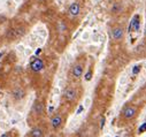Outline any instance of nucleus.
I'll use <instances>...</instances> for the list:
<instances>
[{
    "label": "nucleus",
    "mask_w": 146,
    "mask_h": 137,
    "mask_svg": "<svg viewBox=\"0 0 146 137\" xmlns=\"http://www.w3.org/2000/svg\"><path fill=\"white\" fill-rule=\"evenodd\" d=\"M117 137H119V136H117Z\"/></svg>",
    "instance_id": "nucleus-19"
},
{
    "label": "nucleus",
    "mask_w": 146,
    "mask_h": 137,
    "mask_svg": "<svg viewBox=\"0 0 146 137\" xmlns=\"http://www.w3.org/2000/svg\"><path fill=\"white\" fill-rule=\"evenodd\" d=\"M12 96L15 100H21V99H23L24 96H25V91L23 89H21V88H16L15 90L12 92Z\"/></svg>",
    "instance_id": "nucleus-10"
},
{
    "label": "nucleus",
    "mask_w": 146,
    "mask_h": 137,
    "mask_svg": "<svg viewBox=\"0 0 146 137\" xmlns=\"http://www.w3.org/2000/svg\"><path fill=\"white\" fill-rule=\"evenodd\" d=\"M110 35H112V38H113L114 40H121V39L123 38V35H124L123 28H121V27H115L113 30H112Z\"/></svg>",
    "instance_id": "nucleus-6"
},
{
    "label": "nucleus",
    "mask_w": 146,
    "mask_h": 137,
    "mask_svg": "<svg viewBox=\"0 0 146 137\" xmlns=\"http://www.w3.org/2000/svg\"><path fill=\"white\" fill-rule=\"evenodd\" d=\"M32 112L37 115H42L44 113V105L40 101H36L32 106Z\"/></svg>",
    "instance_id": "nucleus-11"
},
{
    "label": "nucleus",
    "mask_w": 146,
    "mask_h": 137,
    "mask_svg": "<svg viewBox=\"0 0 146 137\" xmlns=\"http://www.w3.org/2000/svg\"><path fill=\"white\" fill-rule=\"evenodd\" d=\"M84 73V65L82 62H77L73 66V69H71V74H73V77L76 78V80H80L82 75Z\"/></svg>",
    "instance_id": "nucleus-3"
},
{
    "label": "nucleus",
    "mask_w": 146,
    "mask_h": 137,
    "mask_svg": "<svg viewBox=\"0 0 146 137\" xmlns=\"http://www.w3.org/2000/svg\"><path fill=\"white\" fill-rule=\"evenodd\" d=\"M62 124V116L61 115H54L52 119H51V127L53 128L54 130L55 129H59Z\"/></svg>",
    "instance_id": "nucleus-8"
},
{
    "label": "nucleus",
    "mask_w": 146,
    "mask_h": 137,
    "mask_svg": "<svg viewBox=\"0 0 146 137\" xmlns=\"http://www.w3.org/2000/svg\"><path fill=\"white\" fill-rule=\"evenodd\" d=\"M44 134H45L44 128L40 127V126H36V127H33L32 129H31L29 136L30 137H43Z\"/></svg>",
    "instance_id": "nucleus-7"
},
{
    "label": "nucleus",
    "mask_w": 146,
    "mask_h": 137,
    "mask_svg": "<svg viewBox=\"0 0 146 137\" xmlns=\"http://www.w3.org/2000/svg\"><path fill=\"white\" fill-rule=\"evenodd\" d=\"M139 29V16L138 15H136V16L132 19V21H131V24H130V32L133 30H138Z\"/></svg>",
    "instance_id": "nucleus-12"
},
{
    "label": "nucleus",
    "mask_w": 146,
    "mask_h": 137,
    "mask_svg": "<svg viewBox=\"0 0 146 137\" xmlns=\"http://www.w3.org/2000/svg\"><path fill=\"white\" fill-rule=\"evenodd\" d=\"M145 130H146V122L144 124H142V126L139 127V129H138V133H139V134H142V133H144Z\"/></svg>",
    "instance_id": "nucleus-13"
},
{
    "label": "nucleus",
    "mask_w": 146,
    "mask_h": 137,
    "mask_svg": "<svg viewBox=\"0 0 146 137\" xmlns=\"http://www.w3.org/2000/svg\"><path fill=\"white\" fill-rule=\"evenodd\" d=\"M44 67H45L44 61L42 60V59H39V58L33 59V60L31 61V64H30V68H31V70L35 71V73H39V71H42V70L44 69Z\"/></svg>",
    "instance_id": "nucleus-4"
},
{
    "label": "nucleus",
    "mask_w": 146,
    "mask_h": 137,
    "mask_svg": "<svg viewBox=\"0 0 146 137\" xmlns=\"http://www.w3.org/2000/svg\"><path fill=\"white\" fill-rule=\"evenodd\" d=\"M76 91H75V89L74 88H67L66 90H64V92H63V97H64V99H66L67 101H74L75 100V98H76Z\"/></svg>",
    "instance_id": "nucleus-5"
},
{
    "label": "nucleus",
    "mask_w": 146,
    "mask_h": 137,
    "mask_svg": "<svg viewBox=\"0 0 146 137\" xmlns=\"http://www.w3.org/2000/svg\"><path fill=\"white\" fill-rule=\"evenodd\" d=\"M91 75H92V73H91V71H90V73H87V74H86V76H85V80H86V81H90V80H91Z\"/></svg>",
    "instance_id": "nucleus-14"
},
{
    "label": "nucleus",
    "mask_w": 146,
    "mask_h": 137,
    "mask_svg": "<svg viewBox=\"0 0 146 137\" xmlns=\"http://www.w3.org/2000/svg\"><path fill=\"white\" fill-rule=\"evenodd\" d=\"M137 113V108L136 107H132V106H129L126 107L125 110L123 111V116L125 119H132Z\"/></svg>",
    "instance_id": "nucleus-9"
},
{
    "label": "nucleus",
    "mask_w": 146,
    "mask_h": 137,
    "mask_svg": "<svg viewBox=\"0 0 146 137\" xmlns=\"http://www.w3.org/2000/svg\"><path fill=\"white\" fill-rule=\"evenodd\" d=\"M37 1H38V2H42V3H43V2H46L47 0H37Z\"/></svg>",
    "instance_id": "nucleus-17"
},
{
    "label": "nucleus",
    "mask_w": 146,
    "mask_h": 137,
    "mask_svg": "<svg viewBox=\"0 0 146 137\" xmlns=\"http://www.w3.org/2000/svg\"><path fill=\"white\" fill-rule=\"evenodd\" d=\"M0 137H12V134L10 133H5V134H2Z\"/></svg>",
    "instance_id": "nucleus-15"
},
{
    "label": "nucleus",
    "mask_w": 146,
    "mask_h": 137,
    "mask_svg": "<svg viewBox=\"0 0 146 137\" xmlns=\"http://www.w3.org/2000/svg\"><path fill=\"white\" fill-rule=\"evenodd\" d=\"M145 35H146V30H145Z\"/></svg>",
    "instance_id": "nucleus-18"
},
{
    "label": "nucleus",
    "mask_w": 146,
    "mask_h": 137,
    "mask_svg": "<svg viewBox=\"0 0 146 137\" xmlns=\"http://www.w3.org/2000/svg\"><path fill=\"white\" fill-rule=\"evenodd\" d=\"M104 124H105V117H101V123H100V127H101V128H103L104 127Z\"/></svg>",
    "instance_id": "nucleus-16"
},
{
    "label": "nucleus",
    "mask_w": 146,
    "mask_h": 137,
    "mask_svg": "<svg viewBox=\"0 0 146 137\" xmlns=\"http://www.w3.org/2000/svg\"><path fill=\"white\" fill-rule=\"evenodd\" d=\"M25 32L23 28H16V29H9L8 32H7V38L10 40H14V39H17V38H20L22 37Z\"/></svg>",
    "instance_id": "nucleus-1"
},
{
    "label": "nucleus",
    "mask_w": 146,
    "mask_h": 137,
    "mask_svg": "<svg viewBox=\"0 0 146 137\" xmlns=\"http://www.w3.org/2000/svg\"><path fill=\"white\" fill-rule=\"evenodd\" d=\"M81 10H82V5H81V2L75 1V2L71 3L69 6V8H68V14H69L70 16L76 17L81 14Z\"/></svg>",
    "instance_id": "nucleus-2"
}]
</instances>
